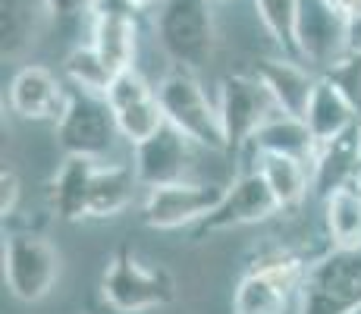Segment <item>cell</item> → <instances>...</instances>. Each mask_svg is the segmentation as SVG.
<instances>
[{
	"mask_svg": "<svg viewBox=\"0 0 361 314\" xmlns=\"http://www.w3.org/2000/svg\"><path fill=\"white\" fill-rule=\"evenodd\" d=\"M104 302L120 314L166 308L176 298V280L161 264L138 258L132 248H116L101 277Z\"/></svg>",
	"mask_w": 361,
	"mask_h": 314,
	"instance_id": "obj_1",
	"label": "cell"
},
{
	"mask_svg": "<svg viewBox=\"0 0 361 314\" xmlns=\"http://www.w3.org/2000/svg\"><path fill=\"white\" fill-rule=\"evenodd\" d=\"M157 101H161V107L166 114V123H173L179 132H185L198 148L226 151L220 110L207 97L195 69H185V66L170 69L157 82Z\"/></svg>",
	"mask_w": 361,
	"mask_h": 314,
	"instance_id": "obj_2",
	"label": "cell"
},
{
	"mask_svg": "<svg viewBox=\"0 0 361 314\" xmlns=\"http://www.w3.org/2000/svg\"><path fill=\"white\" fill-rule=\"evenodd\" d=\"M157 41L176 66L198 69L207 66L217 47L211 0H164L154 23Z\"/></svg>",
	"mask_w": 361,
	"mask_h": 314,
	"instance_id": "obj_3",
	"label": "cell"
},
{
	"mask_svg": "<svg viewBox=\"0 0 361 314\" xmlns=\"http://www.w3.org/2000/svg\"><path fill=\"white\" fill-rule=\"evenodd\" d=\"M361 308V248H330L308 264L298 314H352Z\"/></svg>",
	"mask_w": 361,
	"mask_h": 314,
	"instance_id": "obj_4",
	"label": "cell"
},
{
	"mask_svg": "<svg viewBox=\"0 0 361 314\" xmlns=\"http://www.w3.org/2000/svg\"><path fill=\"white\" fill-rule=\"evenodd\" d=\"M57 138L66 155H82L94 160L107 157L114 151L116 138H123L107 95L73 88L63 116L57 123Z\"/></svg>",
	"mask_w": 361,
	"mask_h": 314,
	"instance_id": "obj_5",
	"label": "cell"
},
{
	"mask_svg": "<svg viewBox=\"0 0 361 314\" xmlns=\"http://www.w3.org/2000/svg\"><path fill=\"white\" fill-rule=\"evenodd\" d=\"M305 274L308 267L302 258L286 255V251L261 258L235 286L233 314H283L289 298L302 289Z\"/></svg>",
	"mask_w": 361,
	"mask_h": 314,
	"instance_id": "obj_6",
	"label": "cell"
},
{
	"mask_svg": "<svg viewBox=\"0 0 361 314\" xmlns=\"http://www.w3.org/2000/svg\"><path fill=\"white\" fill-rule=\"evenodd\" d=\"M60 277V255L35 233H13L4 242V280L19 302H41Z\"/></svg>",
	"mask_w": 361,
	"mask_h": 314,
	"instance_id": "obj_7",
	"label": "cell"
},
{
	"mask_svg": "<svg viewBox=\"0 0 361 314\" xmlns=\"http://www.w3.org/2000/svg\"><path fill=\"white\" fill-rule=\"evenodd\" d=\"M217 110H220V126H224L226 151L235 155V151H242L245 145H252L255 132L280 107L274 104V97H270L267 85L258 79V73L255 76L235 73L220 82Z\"/></svg>",
	"mask_w": 361,
	"mask_h": 314,
	"instance_id": "obj_8",
	"label": "cell"
},
{
	"mask_svg": "<svg viewBox=\"0 0 361 314\" xmlns=\"http://www.w3.org/2000/svg\"><path fill=\"white\" fill-rule=\"evenodd\" d=\"M295 47L298 60L308 63L314 73H327L349 54V19L333 0H302Z\"/></svg>",
	"mask_w": 361,
	"mask_h": 314,
	"instance_id": "obj_9",
	"label": "cell"
},
{
	"mask_svg": "<svg viewBox=\"0 0 361 314\" xmlns=\"http://www.w3.org/2000/svg\"><path fill=\"white\" fill-rule=\"evenodd\" d=\"M226 188L214 183H192V179H179V183L151 186L145 195L142 217L151 229H183L198 227L214 207L220 205Z\"/></svg>",
	"mask_w": 361,
	"mask_h": 314,
	"instance_id": "obj_10",
	"label": "cell"
},
{
	"mask_svg": "<svg viewBox=\"0 0 361 314\" xmlns=\"http://www.w3.org/2000/svg\"><path fill=\"white\" fill-rule=\"evenodd\" d=\"M274 214H280V205H276L270 186L264 183V176L255 167L252 173H242L239 179H233V186L224 192L220 205L198 223L195 236L204 239V236H214V233H230V229L261 223L274 217Z\"/></svg>",
	"mask_w": 361,
	"mask_h": 314,
	"instance_id": "obj_11",
	"label": "cell"
},
{
	"mask_svg": "<svg viewBox=\"0 0 361 314\" xmlns=\"http://www.w3.org/2000/svg\"><path fill=\"white\" fill-rule=\"evenodd\" d=\"M138 13L142 10L129 0H94L92 6V44L116 73L135 66Z\"/></svg>",
	"mask_w": 361,
	"mask_h": 314,
	"instance_id": "obj_12",
	"label": "cell"
},
{
	"mask_svg": "<svg viewBox=\"0 0 361 314\" xmlns=\"http://www.w3.org/2000/svg\"><path fill=\"white\" fill-rule=\"evenodd\" d=\"M69 92L73 88H66L57 73L32 63V66H23L13 76L6 101H10V110L19 120L60 123V116H63V110L69 104Z\"/></svg>",
	"mask_w": 361,
	"mask_h": 314,
	"instance_id": "obj_13",
	"label": "cell"
},
{
	"mask_svg": "<svg viewBox=\"0 0 361 314\" xmlns=\"http://www.w3.org/2000/svg\"><path fill=\"white\" fill-rule=\"evenodd\" d=\"M192 148H195V142H192L185 132H179L173 123H166L148 142L132 148V164H135L138 183L145 188H151V186H166V183L189 179Z\"/></svg>",
	"mask_w": 361,
	"mask_h": 314,
	"instance_id": "obj_14",
	"label": "cell"
},
{
	"mask_svg": "<svg viewBox=\"0 0 361 314\" xmlns=\"http://www.w3.org/2000/svg\"><path fill=\"white\" fill-rule=\"evenodd\" d=\"M258 79L267 85L270 97H274V104L283 114L305 116L321 73H314L308 63H302L298 57L280 54V57H274V60L258 63Z\"/></svg>",
	"mask_w": 361,
	"mask_h": 314,
	"instance_id": "obj_15",
	"label": "cell"
},
{
	"mask_svg": "<svg viewBox=\"0 0 361 314\" xmlns=\"http://www.w3.org/2000/svg\"><path fill=\"white\" fill-rule=\"evenodd\" d=\"M361 173V120L345 129L343 135L317 145V155L311 160V179L317 195L327 198L330 192L343 186H355Z\"/></svg>",
	"mask_w": 361,
	"mask_h": 314,
	"instance_id": "obj_16",
	"label": "cell"
},
{
	"mask_svg": "<svg viewBox=\"0 0 361 314\" xmlns=\"http://www.w3.org/2000/svg\"><path fill=\"white\" fill-rule=\"evenodd\" d=\"M101 160L66 155L60 170L51 179V207L60 220L75 223L88 217V195H92V179Z\"/></svg>",
	"mask_w": 361,
	"mask_h": 314,
	"instance_id": "obj_17",
	"label": "cell"
},
{
	"mask_svg": "<svg viewBox=\"0 0 361 314\" xmlns=\"http://www.w3.org/2000/svg\"><path fill=\"white\" fill-rule=\"evenodd\" d=\"M252 148L258 155H286V157H298L305 164H311L317 155V138L311 132V126L305 123V116L295 114H276L267 116V123L255 132Z\"/></svg>",
	"mask_w": 361,
	"mask_h": 314,
	"instance_id": "obj_18",
	"label": "cell"
},
{
	"mask_svg": "<svg viewBox=\"0 0 361 314\" xmlns=\"http://www.w3.org/2000/svg\"><path fill=\"white\" fill-rule=\"evenodd\" d=\"M138 183L135 164L126 160H114V164H98L92 179V195H88V217L110 220L116 214H123L132 205V195Z\"/></svg>",
	"mask_w": 361,
	"mask_h": 314,
	"instance_id": "obj_19",
	"label": "cell"
},
{
	"mask_svg": "<svg viewBox=\"0 0 361 314\" xmlns=\"http://www.w3.org/2000/svg\"><path fill=\"white\" fill-rule=\"evenodd\" d=\"M358 120L361 116H358V110L352 107L349 97L339 92L330 79H324L321 76L317 85H314V95H311V101H308V110H305V123L311 126L317 145L343 135V132L352 129Z\"/></svg>",
	"mask_w": 361,
	"mask_h": 314,
	"instance_id": "obj_20",
	"label": "cell"
},
{
	"mask_svg": "<svg viewBox=\"0 0 361 314\" xmlns=\"http://www.w3.org/2000/svg\"><path fill=\"white\" fill-rule=\"evenodd\" d=\"M258 173L270 186L280 211H293L305 201L308 188H314L311 179V164L286 155H258Z\"/></svg>",
	"mask_w": 361,
	"mask_h": 314,
	"instance_id": "obj_21",
	"label": "cell"
},
{
	"mask_svg": "<svg viewBox=\"0 0 361 314\" xmlns=\"http://www.w3.org/2000/svg\"><path fill=\"white\" fill-rule=\"evenodd\" d=\"M324 227L333 248H361V188L343 186L324 198Z\"/></svg>",
	"mask_w": 361,
	"mask_h": 314,
	"instance_id": "obj_22",
	"label": "cell"
},
{
	"mask_svg": "<svg viewBox=\"0 0 361 314\" xmlns=\"http://www.w3.org/2000/svg\"><path fill=\"white\" fill-rule=\"evenodd\" d=\"M63 76L69 79L73 88H82V92H94V95H107L116 73L107 60L101 57V51L88 41V44H79L66 54L63 60Z\"/></svg>",
	"mask_w": 361,
	"mask_h": 314,
	"instance_id": "obj_23",
	"label": "cell"
},
{
	"mask_svg": "<svg viewBox=\"0 0 361 314\" xmlns=\"http://www.w3.org/2000/svg\"><path fill=\"white\" fill-rule=\"evenodd\" d=\"M116 126H120L123 142H129L132 148L142 142H148L154 132H161L166 126V114L157 101V88L145 97H135V101H126L120 107H114Z\"/></svg>",
	"mask_w": 361,
	"mask_h": 314,
	"instance_id": "obj_24",
	"label": "cell"
},
{
	"mask_svg": "<svg viewBox=\"0 0 361 314\" xmlns=\"http://www.w3.org/2000/svg\"><path fill=\"white\" fill-rule=\"evenodd\" d=\"M252 4L261 25L274 38V44L280 47V54L298 57L295 32H298V6H302V0H252Z\"/></svg>",
	"mask_w": 361,
	"mask_h": 314,
	"instance_id": "obj_25",
	"label": "cell"
},
{
	"mask_svg": "<svg viewBox=\"0 0 361 314\" xmlns=\"http://www.w3.org/2000/svg\"><path fill=\"white\" fill-rule=\"evenodd\" d=\"M32 32V6L29 0H0V35L4 54H19Z\"/></svg>",
	"mask_w": 361,
	"mask_h": 314,
	"instance_id": "obj_26",
	"label": "cell"
},
{
	"mask_svg": "<svg viewBox=\"0 0 361 314\" xmlns=\"http://www.w3.org/2000/svg\"><path fill=\"white\" fill-rule=\"evenodd\" d=\"M324 79H330L345 97L352 101V107L361 116V54H345L339 63H333L327 73H321Z\"/></svg>",
	"mask_w": 361,
	"mask_h": 314,
	"instance_id": "obj_27",
	"label": "cell"
},
{
	"mask_svg": "<svg viewBox=\"0 0 361 314\" xmlns=\"http://www.w3.org/2000/svg\"><path fill=\"white\" fill-rule=\"evenodd\" d=\"M41 6L54 19H82V16H92L94 0H41Z\"/></svg>",
	"mask_w": 361,
	"mask_h": 314,
	"instance_id": "obj_28",
	"label": "cell"
},
{
	"mask_svg": "<svg viewBox=\"0 0 361 314\" xmlns=\"http://www.w3.org/2000/svg\"><path fill=\"white\" fill-rule=\"evenodd\" d=\"M19 176L13 170H4L0 173V214L4 217H13L16 214V205H19Z\"/></svg>",
	"mask_w": 361,
	"mask_h": 314,
	"instance_id": "obj_29",
	"label": "cell"
},
{
	"mask_svg": "<svg viewBox=\"0 0 361 314\" xmlns=\"http://www.w3.org/2000/svg\"><path fill=\"white\" fill-rule=\"evenodd\" d=\"M349 54H361V16L349 19Z\"/></svg>",
	"mask_w": 361,
	"mask_h": 314,
	"instance_id": "obj_30",
	"label": "cell"
},
{
	"mask_svg": "<svg viewBox=\"0 0 361 314\" xmlns=\"http://www.w3.org/2000/svg\"><path fill=\"white\" fill-rule=\"evenodd\" d=\"M336 4V10L343 13L345 19H355V16H361V0H333Z\"/></svg>",
	"mask_w": 361,
	"mask_h": 314,
	"instance_id": "obj_31",
	"label": "cell"
},
{
	"mask_svg": "<svg viewBox=\"0 0 361 314\" xmlns=\"http://www.w3.org/2000/svg\"><path fill=\"white\" fill-rule=\"evenodd\" d=\"M129 4H135L138 10H151V6H161L164 0H129Z\"/></svg>",
	"mask_w": 361,
	"mask_h": 314,
	"instance_id": "obj_32",
	"label": "cell"
},
{
	"mask_svg": "<svg viewBox=\"0 0 361 314\" xmlns=\"http://www.w3.org/2000/svg\"><path fill=\"white\" fill-rule=\"evenodd\" d=\"M355 186H358V188H361V173H358V179H355Z\"/></svg>",
	"mask_w": 361,
	"mask_h": 314,
	"instance_id": "obj_33",
	"label": "cell"
},
{
	"mask_svg": "<svg viewBox=\"0 0 361 314\" xmlns=\"http://www.w3.org/2000/svg\"><path fill=\"white\" fill-rule=\"evenodd\" d=\"M352 314H361V308H355V311H352Z\"/></svg>",
	"mask_w": 361,
	"mask_h": 314,
	"instance_id": "obj_34",
	"label": "cell"
}]
</instances>
